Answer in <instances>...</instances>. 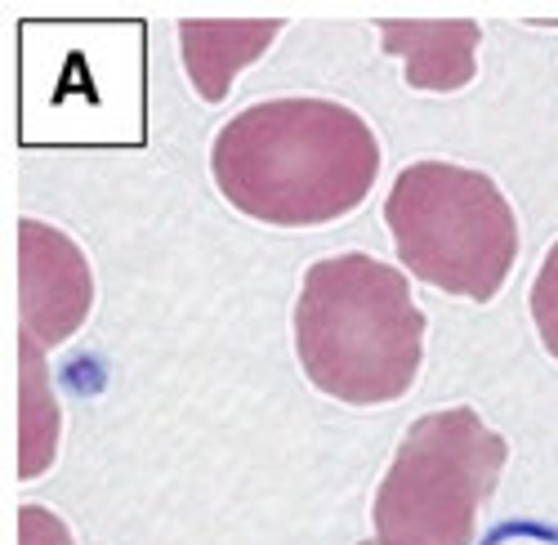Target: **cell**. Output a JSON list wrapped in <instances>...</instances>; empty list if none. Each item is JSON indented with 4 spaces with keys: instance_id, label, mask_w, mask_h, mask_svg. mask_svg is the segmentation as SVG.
Instances as JSON below:
<instances>
[{
    "instance_id": "11",
    "label": "cell",
    "mask_w": 558,
    "mask_h": 545,
    "mask_svg": "<svg viewBox=\"0 0 558 545\" xmlns=\"http://www.w3.org/2000/svg\"><path fill=\"white\" fill-rule=\"evenodd\" d=\"M362 545H376V541H362Z\"/></svg>"
},
{
    "instance_id": "9",
    "label": "cell",
    "mask_w": 558,
    "mask_h": 545,
    "mask_svg": "<svg viewBox=\"0 0 558 545\" xmlns=\"http://www.w3.org/2000/svg\"><path fill=\"white\" fill-rule=\"evenodd\" d=\"M532 323H536L549 358H558V242L549 246L536 282H532Z\"/></svg>"
},
{
    "instance_id": "6",
    "label": "cell",
    "mask_w": 558,
    "mask_h": 545,
    "mask_svg": "<svg viewBox=\"0 0 558 545\" xmlns=\"http://www.w3.org/2000/svg\"><path fill=\"white\" fill-rule=\"evenodd\" d=\"M478 23L470 19H385L380 23V45L389 55L407 63V85L411 89H434V95H451L464 89L478 72Z\"/></svg>"
},
{
    "instance_id": "1",
    "label": "cell",
    "mask_w": 558,
    "mask_h": 545,
    "mask_svg": "<svg viewBox=\"0 0 558 545\" xmlns=\"http://www.w3.org/2000/svg\"><path fill=\"white\" fill-rule=\"evenodd\" d=\"M219 193L277 229H317L357 210L380 174V140L331 99H272L232 117L210 148Z\"/></svg>"
},
{
    "instance_id": "2",
    "label": "cell",
    "mask_w": 558,
    "mask_h": 545,
    "mask_svg": "<svg viewBox=\"0 0 558 545\" xmlns=\"http://www.w3.org/2000/svg\"><path fill=\"white\" fill-rule=\"evenodd\" d=\"M295 353L304 376L349 407L398 402L421 376L425 313L385 259H317L295 300Z\"/></svg>"
},
{
    "instance_id": "7",
    "label": "cell",
    "mask_w": 558,
    "mask_h": 545,
    "mask_svg": "<svg viewBox=\"0 0 558 545\" xmlns=\"http://www.w3.org/2000/svg\"><path fill=\"white\" fill-rule=\"evenodd\" d=\"M277 32H282L277 19H228V23L189 19V23H179L183 68H189L197 95L206 104H223L238 72L251 68L268 50Z\"/></svg>"
},
{
    "instance_id": "4",
    "label": "cell",
    "mask_w": 558,
    "mask_h": 545,
    "mask_svg": "<svg viewBox=\"0 0 558 545\" xmlns=\"http://www.w3.org/2000/svg\"><path fill=\"white\" fill-rule=\"evenodd\" d=\"M509 447L474 407L421 416L376 492V545H474L478 510L496 492Z\"/></svg>"
},
{
    "instance_id": "5",
    "label": "cell",
    "mask_w": 558,
    "mask_h": 545,
    "mask_svg": "<svg viewBox=\"0 0 558 545\" xmlns=\"http://www.w3.org/2000/svg\"><path fill=\"white\" fill-rule=\"evenodd\" d=\"M95 304V278L81 246L40 219L19 223V317L23 336L54 349L81 331Z\"/></svg>"
},
{
    "instance_id": "10",
    "label": "cell",
    "mask_w": 558,
    "mask_h": 545,
    "mask_svg": "<svg viewBox=\"0 0 558 545\" xmlns=\"http://www.w3.org/2000/svg\"><path fill=\"white\" fill-rule=\"evenodd\" d=\"M19 545H72V532L59 514L40 510V506H23L19 510Z\"/></svg>"
},
{
    "instance_id": "3",
    "label": "cell",
    "mask_w": 558,
    "mask_h": 545,
    "mask_svg": "<svg viewBox=\"0 0 558 545\" xmlns=\"http://www.w3.org/2000/svg\"><path fill=\"white\" fill-rule=\"evenodd\" d=\"M385 223L421 282L487 304L519 259V219L496 179L451 161L407 166L385 197Z\"/></svg>"
},
{
    "instance_id": "8",
    "label": "cell",
    "mask_w": 558,
    "mask_h": 545,
    "mask_svg": "<svg viewBox=\"0 0 558 545\" xmlns=\"http://www.w3.org/2000/svg\"><path fill=\"white\" fill-rule=\"evenodd\" d=\"M19 479H40L59 451V398L50 389V372L36 340H19Z\"/></svg>"
}]
</instances>
